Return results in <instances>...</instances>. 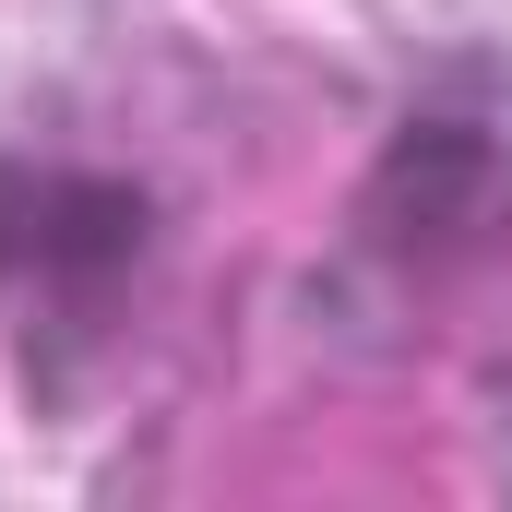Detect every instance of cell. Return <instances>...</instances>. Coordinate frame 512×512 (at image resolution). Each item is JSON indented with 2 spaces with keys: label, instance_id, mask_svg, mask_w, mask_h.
I'll return each mask as SVG.
<instances>
[{
  "label": "cell",
  "instance_id": "6da1fadb",
  "mask_svg": "<svg viewBox=\"0 0 512 512\" xmlns=\"http://www.w3.org/2000/svg\"><path fill=\"white\" fill-rule=\"evenodd\" d=\"M155 239L167 227H155V191L131 167L0 143V334H24V358L48 382L131 322Z\"/></svg>",
  "mask_w": 512,
  "mask_h": 512
},
{
  "label": "cell",
  "instance_id": "7a4b0ae2",
  "mask_svg": "<svg viewBox=\"0 0 512 512\" xmlns=\"http://www.w3.org/2000/svg\"><path fill=\"white\" fill-rule=\"evenodd\" d=\"M346 239L405 298H441V286L512 262V108L477 72L417 96L382 131V155H370V179L346 203Z\"/></svg>",
  "mask_w": 512,
  "mask_h": 512
}]
</instances>
